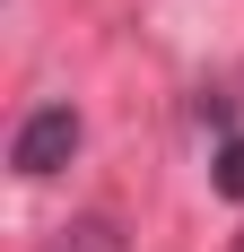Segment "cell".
Returning a JSON list of instances; mask_svg holds the SVG:
<instances>
[{
    "label": "cell",
    "mask_w": 244,
    "mask_h": 252,
    "mask_svg": "<svg viewBox=\"0 0 244 252\" xmlns=\"http://www.w3.org/2000/svg\"><path fill=\"white\" fill-rule=\"evenodd\" d=\"M236 252H244V235H236Z\"/></svg>",
    "instance_id": "4"
},
{
    "label": "cell",
    "mask_w": 244,
    "mask_h": 252,
    "mask_svg": "<svg viewBox=\"0 0 244 252\" xmlns=\"http://www.w3.org/2000/svg\"><path fill=\"white\" fill-rule=\"evenodd\" d=\"M209 165H218V191H227V200H244V130H227Z\"/></svg>",
    "instance_id": "3"
},
{
    "label": "cell",
    "mask_w": 244,
    "mask_h": 252,
    "mask_svg": "<svg viewBox=\"0 0 244 252\" xmlns=\"http://www.w3.org/2000/svg\"><path fill=\"white\" fill-rule=\"evenodd\" d=\"M44 252H131V235H122L114 218H61V226L44 235Z\"/></svg>",
    "instance_id": "2"
},
{
    "label": "cell",
    "mask_w": 244,
    "mask_h": 252,
    "mask_svg": "<svg viewBox=\"0 0 244 252\" xmlns=\"http://www.w3.org/2000/svg\"><path fill=\"white\" fill-rule=\"evenodd\" d=\"M70 157H79V113H70V104H35V113L18 122V139H9V165H18L26 183L61 174Z\"/></svg>",
    "instance_id": "1"
}]
</instances>
